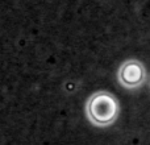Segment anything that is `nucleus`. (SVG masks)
Masks as SVG:
<instances>
[{
	"instance_id": "nucleus-1",
	"label": "nucleus",
	"mask_w": 150,
	"mask_h": 145,
	"mask_svg": "<svg viewBox=\"0 0 150 145\" xmlns=\"http://www.w3.org/2000/svg\"><path fill=\"white\" fill-rule=\"evenodd\" d=\"M119 102L112 94L99 91L93 94L87 102L86 112L93 125L108 127L119 116Z\"/></svg>"
},
{
	"instance_id": "nucleus-2",
	"label": "nucleus",
	"mask_w": 150,
	"mask_h": 145,
	"mask_svg": "<svg viewBox=\"0 0 150 145\" xmlns=\"http://www.w3.org/2000/svg\"><path fill=\"white\" fill-rule=\"evenodd\" d=\"M117 78L119 82L127 88L140 87L146 79V69L140 61L128 60L120 66Z\"/></svg>"
}]
</instances>
